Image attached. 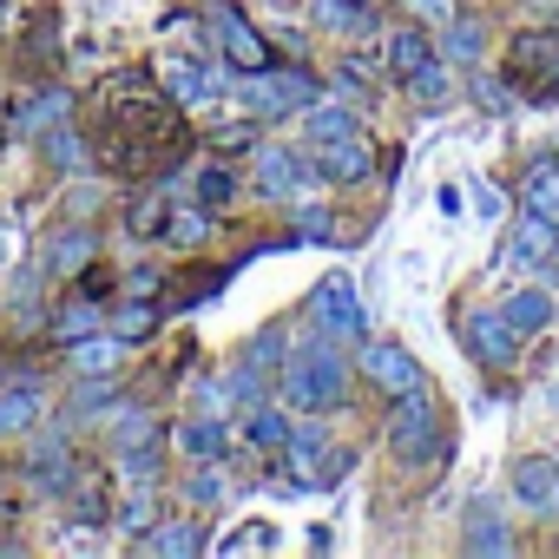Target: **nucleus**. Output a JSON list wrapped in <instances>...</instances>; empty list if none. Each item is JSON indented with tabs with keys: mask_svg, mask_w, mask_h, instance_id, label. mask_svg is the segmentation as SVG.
<instances>
[{
	"mask_svg": "<svg viewBox=\"0 0 559 559\" xmlns=\"http://www.w3.org/2000/svg\"><path fill=\"white\" fill-rule=\"evenodd\" d=\"M284 402L290 408H304V415H330V408H343V395H349V362H343V349H336V336H323L317 323L297 336V349H290V362H284Z\"/></svg>",
	"mask_w": 559,
	"mask_h": 559,
	"instance_id": "1",
	"label": "nucleus"
},
{
	"mask_svg": "<svg viewBox=\"0 0 559 559\" xmlns=\"http://www.w3.org/2000/svg\"><path fill=\"white\" fill-rule=\"evenodd\" d=\"M317 99H323L317 80L297 73V67H250V73L237 80V106H243L250 119H290V112H310Z\"/></svg>",
	"mask_w": 559,
	"mask_h": 559,
	"instance_id": "2",
	"label": "nucleus"
},
{
	"mask_svg": "<svg viewBox=\"0 0 559 559\" xmlns=\"http://www.w3.org/2000/svg\"><path fill=\"white\" fill-rule=\"evenodd\" d=\"M389 454L402 467H428L441 454V408L428 402V389L395 395V408H389Z\"/></svg>",
	"mask_w": 559,
	"mask_h": 559,
	"instance_id": "3",
	"label": "nucleus"
},
{
	"mask_svg": "<svg viewBox=\"0 0 559 559\" xmlns=\"http://www.w3.org/2000/svg\"><path fill=\"white\" fill-rule=\"evenodd\" d=\"M304 317H310L323 336H336V343H356V336L369 330V310H362V290L349 284V270H330V276H317V290H310Z\"/></svg>",
	"mask_w": 559,
	"mask_h": 559,
	"instance_id": "4",
	"label": "nucleus"
},
{
	"mask_svg": "<svg viewBox=\"0 0 559 559\" xmlns=\"http://www.w3.org/2000/svg\"><path fill=\"white\" fill-rule=\"evenodd\" d=\"M317 152H290V145H263L257 152V191L276 198V204H297L310 185H317Z\"/></svg>",
	"mask_w": 559,
	"mask_h": 559,
	"instance_id": "5",
	"label": "nucleus"
},
{
	"mask_svg": "<svg viewBox=\"0 0 559 559\" xmlns=\"http://www.w3.org/2000/svg\"><path fill=\"white\" fill-rule=\"evenodd\" d=\"M204 21H211V34H217V47H224V60L237 67V73H250V67H270V40L230 8V0H204Z\"/></svg>",
	"mask_w": 559,
	"mask_h": 559,
	"instance_id": "6",
	"label": "nucleus"
},
{
	"mask_svg": "<svg viewBox=\"0 0 559 559\" xmlns=\"http://www.w3.org/2000/svg\"><path fill=\"white\" fill-rule=\"evenodd\" d=\"M552 250H559V224L539 217V211H520L513 230L500 237V257H493V263H500V270H539Z\"/></svg>",
	"mask_w": 559,
	"mask_h": 559,
	"instance_id": "7",
	"label": "nucleus"
},
{
	"mask_svg": "<svg viewBox=\"0 0 559 559\" xmlns=\"http://www.w3.org/2000/svg\"><path fill=\"white\" fill-rule=\"evenodd\" d=\"M284 461H290V480H297V487H336V480H343V467H349V454H343V448H330L317 428L290 435V441H284Z\"/></svg>",
	"mask_w": 559,
	"mask_h": 559,
	"instance_id": "8",
	"label": "nucleus"
},
{
	"mask_svg": "<svg viewBox=\"0 0 559 559\" xmlns=\"http://www.w3.org/2000/svg\"><path fill=\"white\" fill-rule=\"evenodd\" d=\"M461 336H467L474 362H487V369H507V362H513V349L526 343V336H520V330L507 323V310H467Z\"/></svg>",
	"mask_w": 559,
	"mask_h": 559,
	"instance_id": "9",
	"label": "nucleus"
},
{
	"mask_svg": "<svg viewBox=\"0 0 559 559\" xmlns=\"http://www.w3.org/2000/svg\"><path fill=\"white\" fill-rule=\"evenodd\" d=\"M356 369H362V376H369L382 395H408V389H428V382H421V362H415L402 343H389V336H382V343H362V362H356Z\"/></svg>",
	"mask_w": 559,
	"mask_h": 559,
	"instance_id": "10",
	"label": "nucleus"
},
{
	"mask_svg": "<svg viewBox=\"0 0 559 559\" xmlns=\"http://www.w3.org/2000/svg\"><path fill=\"white\" fill-rule=\"evenodd\" d=\"M158 73H165V86H171L178 106H211V99H224V73H211V67H198V60H185V53H165Z\"/></svg>",
	"mask_w": 559,
	"mask_h": 559,
	"instance_id": "11",
	"label": "nucleus"
},
{
	"mask_svg": "<svg viewBox=\"0 0 559 559\" xmlns=\"http://www.w3.org/2000/svg\"><path fill=\"white\" fill-rule=\"evenodd\" d=\"M317 171H323L330 185H369V178H376V152L362 145V132H349V139L317 145Z\"/></svg>",
	"mask_w": 559,
	"mask_h": 559,
	"instance_id": "12",
	"label": "nucleus"
},
{
	"mask_svg": "<svg viewBox=\"0 0 559 559\" xmlns=\"http://www.w3.org/2000/svg\"><path fill=\"white\" fill-rule=\"evenodd\" d=\"M513 493H520V507H533V513L559 507V461H552V454L513 461Z\"/></svg>",
	"mask_w": 559,
	"mask_h": 559,
	"instance_id": "13",
	"label": "nucleus"
},
{
	"mask_svg": "<svg viewBox=\"0 0 559 559\" xmlns=\"http://www.w3.org/2000/svg\"><path fill=\"white\" fill-rule=\"evenodd\" d=\"M27 474L40 493H67L73 487V454H67V435H40L34 454H27Z\"/></svg>",
	"mask_w": 559,
	"mask_h": 559,
	"instance_id": "14",
	"label": "nucleus"
},
{
	"mask_svg": "<svg viewBox=\"0 0 559 559\" xmlns=\"http://www.w3.org/2000/svg\"><path fill=\"white\" fill-rule=\"evenodd\" d=\"M47 415V395H40V382H0V435H27L34 421Z\"/></svg>",
	"mask_w": 559,
	"mask_h": 559,
	"instance_id": "15",
	"label": "nucleus"
},
{
	"mask_svg": "<svg viewBox=\"0 0 559 559\" xmlns=\"http://www.w3.org/2000/svg\"><path fill=\"white\" fill-rule=\"evenodd\" d=\"M520 204L559 224V158H533V165L520 171Z\"/></svg>",
	"mask_w": 559,
	"mask_h": 559,
	"instance_id": "16",
	"label": "nucleus"
},
{
	"mask_svg": "<svg viewBox=\"0 0 559 559\" xmlns=\"http://www.w3.org/2000/svg\"><path fill=\"white\" fill-rule=\"evenodd\" d=\"M243 369H257L263 382L270 376H284V362H290V336H284V323H270V330H257L250 343H243V356H237Z\"/></svg>",
	"mask_w": 559,
	"mask_h": 559,
	"instance_id": "17",
	"label": "nucleus"
},
{
	"mask_svg": "<svg viewBox=\"0 0 559 559\" xmlns=\"http://www.w3.org/2000/svg\"><path fill=\"white\" fill-rule=\"evenodd\" d=\"M480 53H487V27L467 21V14H454V21L441 27V60H448V67H480Z\"/></svg>",
	"mask_w": 559,
	"mask_h": 559,
	"instance_id": "18",
	"label": "nucleus"
},
{
	"mask_svg": "<svg viewBox=\"0 0 559 559\" xmlns=\"http://www.w3.org/2000/svg\"><path fill=\"white\" fill-rule=\"evenodd\" d=\"M428 60H441V53L428 47L421 27H395V34H389V73H395V80H415Z\"/></svg>",
	"mask_w": 559,
	"mask_h": 559,
	"instance_id": "19",
	"label": "nucleus"
},
{
	"mask_svg": "<svg viewBox=\"0 0 559 559\" xmlns=\"http://www.w3.org/2000/svg\"><path fill=\"white\" fill-rule=\"evenodd\" d=\"M349 132H362V126H356V112H349L343 99H317V106L304 112V139H310V145H330V139H349Z\"/></svg>",
	"mask_w": 559,
	"mask_h": 559,
	"instance_id": "20",
	"label": "nucleus"
},
{
	"mask_svg": "<svg viewBox=\"0 0 559 559\" xmlns=\"http://www.w3.org/2000/svg\"><path fill=\"white\" fill-rule=\"evenodd\" d=\"M93 250H99V237H93L86 224H73V230H60V237L47 243V270H60V276H80V270L93 263Z\"/></svg>",
	"mask_w": 559,
	"mask_h": 559,
	"instance_id": "21",
	"label": "nucleus"
},
{
	"mask_svg": "<svg viewBox=\"0 0 559 559\" xmlns=\"http://www.w3.org/2000/svg\"><path fill=\"white\" fill-rule=\"evenodd\" d=\"M178 448H185L191 461H217V454L230 448V428H224L217 415H191V421H178Z\"/></svg>",
	"mask_w": 559,
	"mask_h": 559,
	"instance_id": "22",
	"label": "nucleus"
},
{
	"mask_svg": "<svg viewBox=\"0 0 559 559\" xmlns=\"http://www.w3.org/2000/svg\"><path fill=\"white\" fill-rule=\"evenodd\" d=\"M67 112H73V93H60V86H53V93H34V99H27V106L14 112V126L40 139V132H53V126H67Z\"/></svg>",
	"mask_w": 559,
	"mask_h": 559,
	"instance_id": "23",
	"label": "nucleus"
},
{
	"mask_svg": "<svg viewBox=\"0 0 559 559\" xmlns=\"http://www.w3.org/2000/svg\"><path fill=\"white\" fill-rule=\"evenodd\" d=\"M467 552H513V533L500 526L493 500H474L467 507Z\"/></svg>",
	"mask_w": 559,
	"mask_h": 559,
	"instance_id": "24",
	"label": "nucleus"
},
{
	"mask_svg": "<svg viewBox=\"0 0 559 559\" xmlns=\"http://www.w3.org/2000/svg\"><path fill=\"white\" fill-rule=\"evenodd\" d=\"M500 310H507V323H513L520 336H539V330L552 323V290H513Z\"/></svg>",
	"mask_w": 559,
	"mask_h": 559,
	"instance_id": "25",
	"label": "nucleus"
},
{
	"mask_svg": "<svg viewBox=\"0 0 559 559\" xmlns=\"http://www.w3.org/2000/svg\"><path fill=\"white\" fill-rule=\"evenodd\" d=\"M119 356H126V336H80L73 343V369L80 376H112Z\"/></svg>",
	"mask_w": 559,
	"mask_h": 559,
	"instance_id": "26",
	"label": "nucleus"
},
{
	"mask_svg": "<svg viewBox=\"0 0 559 559\" xmlns=\"http://www.w3.org/2000/svg\"><path fill=\"white\" fill-rule=\"evenodd\" d=\"M290 435H297V428H290V415H284V408H263V402H257V408H250V421H243V441H250V448H284Z\"/></svg>",
	"mask_w": 559,
	"mask_h": 559,
	"instance_id": "27",
	"label": "nucleus"
},
{
	"mask_svg": "<svg viewBox=\"0 0 559 559\" xmlns=\"http://www.w3.org/2000/svg\"><path fill=\"white\" fill-rule=\"evenodd\" d=\"M145 546L165 552V559H191V552H204V533H198L191 520H158V533H152Z\"/></svg>",
	"mask_w": 559,
	"mask_h": 559,
	"instance_id": "28",
	"label": "nucleus"
},
{
	"mask_svg": "<svg viewBox=\"0 0 559 559\" xmlns=\"http://www.w3.org/2000/svg\"><path fill=\"white\" fill-rule=\"evenodd\" d=\"M112 402H119V389H112L106 376H93V382L80 376V389H73V402H67V421H93V415H106Z\"/></svg>",
	"mask_w": 559,
	"mask_h": 559,
	"instance_id": "29",
	"label": "nucleus"
},
{
	"mask_svg": "<svg viewBox=\"0 0 559 559\" xmlns=\"http://www.w3.org/2000/svg\"><path fill=\"white\" fill-rule=\"evenodd\" d=\"M106 330V310L99 304H67L60 317H53V336L60 343H80V336H99Z\"/></svg>",
	"mask_w": 559,
	"mask_h": 559,
	"instance_id": "30",
	"label": "nucleus"
},
{
	"mask_svg": "<svg viewBox=\"0 0 559 559\" xmlns=\"http://www.w3.org/2000/svg\"><path fill=\"white\" fill-rule=\"evenodd\" d=\"M119 533H126V539H152V533H158V500H152V487H139V493L119 507Z\"/></svg>",
	"mask_w": 559,
	"mask_h": 559,
	"instance_id": "31",
	"label": "nucleus"
},
{
	"mask_svg": "<svg viewBox=\"0 0 559 559\" xmlns=\"http://www.w3.org/2000/svg\"><path fill=\"white\" fill-rule=\"evenodd\" d=\"M317 21L330 34H369V8H362V0H317Z\"/></svg>",
	"mask_w": 559,
	"mask_h": 559,
	"instance_id": "32",
	"label": "nucleus"
},
{
	"mask_svg": "<svg viewBox=\"0 0 559 559\" xmlns=\"http://www.w3.org/2000/svg\"><path fill=\"white\" fill-rule=\"evenodd\" d=\"M40 145H47V165H60V171H80V165H86V145H80V132H73V126L40 132Z\"/></svg>",
	"mask_w": 559,
	"mask_h": 559,
	"instance_id": "33",
	"label": "nucleus"
},
{
	"mask_svg": "<svg viewBox=\"0 0 559 559\" xmlns=\"http://www.w3.org/2000/svg\"><path fill=\"white\" fill-rule=\"evenodd\" d=\"M402 86H408V93H415V99H421V106L435 112V106L448 99V67H441V60H428V67H421L415 80H402Z\"/></svg>",
	"mask_w": 559,
	"mask_h": 559,
	"instance_id": "34",
	"label": "nucleus"
},
{
	"mask_svg": "<svg viewBox=\"0 0 559 559\" xmlns=\"http://www.w3.org/2000/svg\"><path fill=\"white\" fill-rule=\"evenodd\" d=\"M336 224H330V204H297V243H330Z\"/></svg>",
	"mask_w": 559,
	"mask_h": 559,
	"instance_id": "35",
	"label": "nucleus"
},
{
	"mask_svg": "<svg viewBox=\"0 0 559 559\" xmlns=\"http://www.w3.org/2000/svg\"><path fill=\"white\" fill-rule=\"evenodd\" d=\"M165 237H171V243H204V237H211V217H198V211L185 204V211L165 217Z\"/></svg>",
	"mask_w": 559,
	"mask_h": 559,
	"instance_id": "36",
	"label": "nucleus"
},
{
	"mask_svg": "<svg viewBox=\"0 0 559 559\" xmlns=\"http://www.w3.org/2000/svg\"><path fill=\"white\" fill-rule=\"evenodd\" d=\"M126 448H165L158 421H152V415H126V421H119V454H126Z\"/></svg>",
	"mask_w": 559,
	"mask_h": 559,
	"instance_id": "37",
	"label": "nucleus"
},
{
	"mask_svg": "<svg viewBox=\"0 0 559 559\" xmlns=\"http://www.w3.org/2000/svg\"><path fill=\"white\" fill-rule=\"evenodd\" d=\"M152 330H158V310H145V304H126L119 323H112V336H126V343H139V336H152Z\"/></svg>",
	"mask_w": 559,
	"mask_h": 559,
	"instance_id": "38",
	"label": "nucleus"
},
{
	"mask_svg": "<svg viewBox=\"0 0 559 559\" xmlns=\"http://www.w3.org/2000/svg\"><path fill=\"white\" fill-rule=\"evenodd\" d=\"M230 198H237L230 171H217V165H211V171H198V204H211V211H217V204H230Z\"/></svg>",
	"mask_w": 559,
	"mask_h": 559,
	"instance_id": "39",
	"label": "nucleus"
},
{
	"mask_svg": "<svg viewBox=\"0 0 559 559\" xmlns=\"http://www.w3.org/2000/svg\"><path fill=\"white\" fill-rule=\"evenodd\" d=\"M474 99H480V106H487V112H507V106H513V93H507V86H500V80H487V73H480V80H474Z\"/></svg>",
	"mask_w": 559,
	"mask_h": 559,
	"instance_id": "40",
	"label": "nucleus"
},
{
	"mask_svg": "<svg viewBox=\"0 0 559 559\" xmlns=\"http://www.w3.org/2000/svg\"><path fill=\"white\" fill-rule=\"evenodd\" d=\"M408 14H415V21H435V27H448V21H454V0H408Z\"/></svg>",
	"mask_w": 559,
	"mask_h": 559,
	"instance_id": "41",
	"label": "nucleus"
},
{
	"mask_svg": "<svg viewBox=\"0 0 559 559\" xmlns=\"http://www.w3.org/2000/svg\"><path fill=\"white\" fill-rule=\"evenodd\" d=\"M191 500H198V507H217V500H224V480H217V474H198V480H191Z\"/></svg>",
	"mask_w": 559,
	"mask_h": 559,
	"instance_id": "42",
	"label": "nucleus"
},
{
	"mask_svg": "<svg viewBox=\"0 0 559 559\" xmlns=\"http://www.w3.org/2000/svg\"><path fill=\"white\" fill-rule=\"evenodd\" d=\"M474 204H480V217H500V191L493 185H474Z\"/></svg>",
	"mask_w": 559,
	"mask_h": 559,
	"instance_id": "43",
	"label": "nucleus"
},
{
	"mask_svg": "<svg viewBox=\"0 0 559 559\" xmlns=\"http://www.w3.org/2000/svg\"><path fill=\"white\" fill-rule=\"evenodd\" d=\"M336 86H343V93H369V80H362L356 67H343V73H336Z\"/></svg>",
	"mask_w": 559,
	"mask_h": 559,
	"instance_id": "44",
	"label": "nucleus"
},
{
	"mask_svg": "<svg viewBox=\"0 0 559 559\" xmlns=\"http://www.w3.org/2000/svg\"><path fill=\"white\" fill-rule=\"evenodd\" d=\"M435 204H441V217H454V211H461V204H467V198H461V191H454V185H441V198H435Z\"/></svg>",
	"mask_w": 559,
	"mask_h": 559,
	"instance_id": "45",
	"label": "nucleus"
},
{
	"mask_svg": "<svg viewBox=\"0 0 559 559\" xmlns=\"http://www.w3.org/2000/svg\"><path fill=\"white\" fill-rule=\"evenodd\" d=\"M533 8H559V0H533Z\"/></svg>",
	"mask_w": 559,
	"mask_h": 559,
	"instance_id": "46",
	"label": "nucleus"
}]
</instances>
